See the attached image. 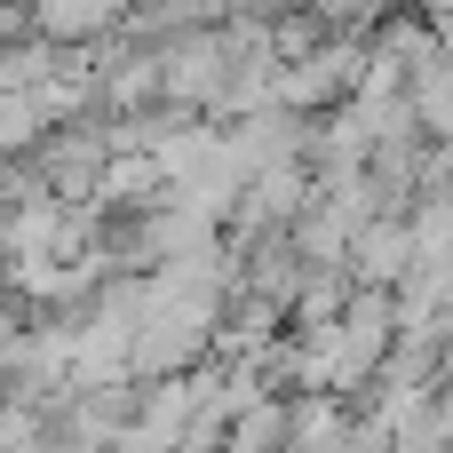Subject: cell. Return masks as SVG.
<instances>
[{"label": "cell", "instance_id": "obj_3", "mask_svg": "<svg viewBox=\"0 0 453 453\" xmlns=\"http://www.w3.org/2000/svg\"><path fill=\"white\" fill-rule=\"evenodd\" d=\"M40 24H48V32H96L104 16H96V8H48Z\"/></svg>", "mask_w": 453, "mask_h": 453}, {"label": "cell", "instance_id": "obj_1", "mask_svg": "<svg viewBox=\"0 0 453 453\" xmlns=\"http://www.w3.org/2000/svg\"><path fill=\"white\" fill-rule=\"evenodd\" d=\"M358 263H366L374 279H398V263H406V231H374V239H358Z\"/></svg>", "mask_w": 453, "mask_h": 453}, {"label": "cell", "instance_id": "obj_2", "mask_svg": "<svg viewBox=\"0 0 453 453\" xmlns=\"http://www.w3.org/2000/svg\"><path fill=\"white\" fill-rule=\"evenodd\" d=\"M279 430H287V414H279V406H255V414H247V430H239V446H231V453H271V438H279Z\"/></svg>", "mask_w": 453, "mask_h": 453}]
</instances>
